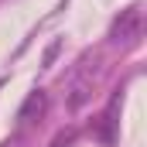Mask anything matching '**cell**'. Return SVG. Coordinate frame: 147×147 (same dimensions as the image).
Instances as JSON below:
<instances>
[{"label": "cell", "mask_w": 147, "mask_h": 147, "mask_svg": "<svg viewBox=\"0 0 147 147\" xmlns=\"http://www.w3.org/2000/svg\"><path fill=\"white\" fill-rule=\"evenodd\" d=\"M110 38L120 45V48L140 45V38H144V10H140V3H130L127 10H120V17L113 21Z\"/></svg>", "instance_id": "6da1fadb"}, {"label": "cell", "mask_w": 147, "mask_h": 147, "mask_svg": "<svg viewBox=\"0 0 147 147\" xmlns=\"http://www.w3.org/2000/svg\"><path fill=\"white\" fill-rule=\"evenodd\" d=\"M45 106H48V96H45L41 89H34V92L24 99V106H21V113H17V120H21V123H34L38 116L45 113Z\"/></svg>", "instance_id": "7a4b0ae2"}, {"label": "cell", "mask_w": 147, "mask_h": 147, "mask_svg": "<svg viewBox=\"0 0 147 147\" xmlns=\"http://www.w3.org/2000/svg\"><path fill=\"white\" fill-rule=\"evenodd\" d=\"M0 147H24V144H21V140L14 137V140H3V144H0Z\"/></svg>", "instance_id": "3957f363"}]
</instances>
